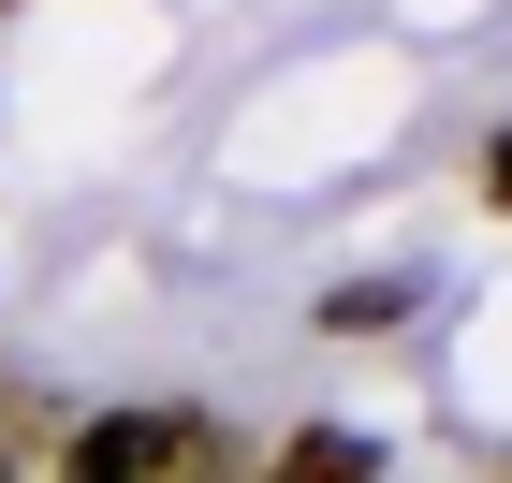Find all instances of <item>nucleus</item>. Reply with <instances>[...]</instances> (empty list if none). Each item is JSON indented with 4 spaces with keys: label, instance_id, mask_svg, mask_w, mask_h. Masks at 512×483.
<instances>
[{
    "label": "nucleus",
    "instance_id": "f257e3e1",
    "mask_svg": "<svg viewBox=\"0 0 512 483\" xmlns=\"http://www.w3.org/2000/svg\"><path fill=\"white\" fill-rule=\"evenodd\" d=\"M191 440H205V410H88L59 440V483H161Z\"/></svg>",
    "mask_w": 512,
    "mask_h": 483
},
{
    "label": "nucleus",
    "instance_id": "f03ea898",
    "mask_svg": "<svg viewBox=\"0 0 512 483\" xmlns=\"http://www.w3.org/2000/svg\"><path fill=\"white\" fill-rule=\"evenodd\" d=\"M249 483H381V440H352V425H293Z\"/></svg>",
    "mask_w": 512,
    "mask_h": 483
},
{
    "label": "nucleus",
    "instance_id": "7ed1b4c3",
    "mask_svg": "<svg viewBox=\"0 0 512 483\" xmlns=\"http://www.w3.org/2000/svg\"><path fill=\"white\" fill-rule=\"evenodd\" d=\"M410 308H425V279H337V293H322V337H395V322H410Z\"/></svg>",
    "mask_w": 512,
    "mask_h": 483
},
{
    "label": "nucleus",
    "instance_id": "20e7f679",
    "mask_svg": "<svg viewBox=\"0 0 512 483\" xmlns=\"http://www.w3.org/2000/svg\"><path fill=\"white\" fill-rule=\"evenodd\" d=\"M161 483H249V469H235V440H220V410H205V440L176 454V469H161Z\"/></svg>",
    "mask_w": 512,
    "mask_h": 483
},
{
    "label": "nucleus",
    "instance_id": "39448f33",
    "mask_svg": "<svg viewBox=\"0 0 512 483\" xmlns=\"http://www.w3.org/2000/svg\"><path fill=\"white\" fill-rule=\"evenodd\" d=\"M0 483H30V425H0Z\"/></svg>",
    "mask_w": 512,
    "mask_h": 483
},
{
    "label": "nucleus",
    "instance_id": "423d86ee",
    "mask_svg": "<svg viewBox=\"0 0 512 483\" xmlns=\"http://www.w3.org/2000/svg\"><path fill=\"white\" fill-rule=\"evenodd\" d=\"M0 15H15V0H0Z\"/></svg>",
    "mask_w": 512,
    "mask_h": 483
}]
</instances>
